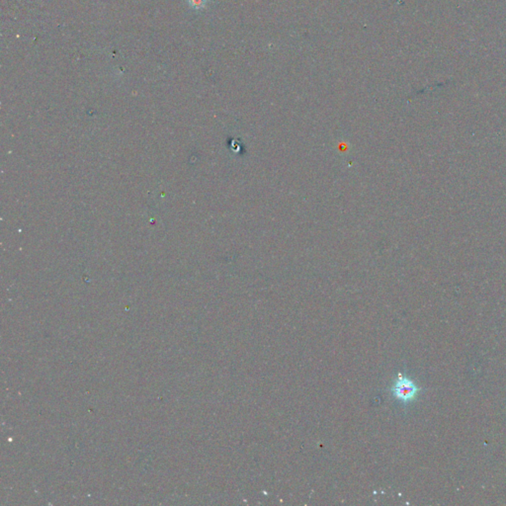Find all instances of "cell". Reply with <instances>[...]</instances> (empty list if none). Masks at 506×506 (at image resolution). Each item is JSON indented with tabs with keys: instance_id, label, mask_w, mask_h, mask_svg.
Here are the masks:
<instances>
[{
	"instance_id": "1",
	"label": "cell",
	"mask_w": 506,
	"mask_h": 506,
	"mask_svg": "<svg viewBox=\"0 0 506 506\" xmlns=\"http://www.w3.org/2000/svg\"><path fill=\"white\" fill-rule=\"evenodd\" d=\"M391 392L396 399L406 403L413 401L416 398L417 394L420 392V387L410 378L399 375L391 388Z\"/></svg>"
},
{
	"instance_id": "2",
	"label": "cell",
	"mask_w": 506,
	"mask_h": 506,
	"mask_svg": "<svg viewBox=\"0 0 506 506\" xmlns=\"http://www.w3.org/2000/svg\"><path fill=\"white\" fill-rule=\"evenodd\" d=\"M187 3L192 10L201 11L207 7L209 0H187Z\"/></svg>"
}]
</instances>
